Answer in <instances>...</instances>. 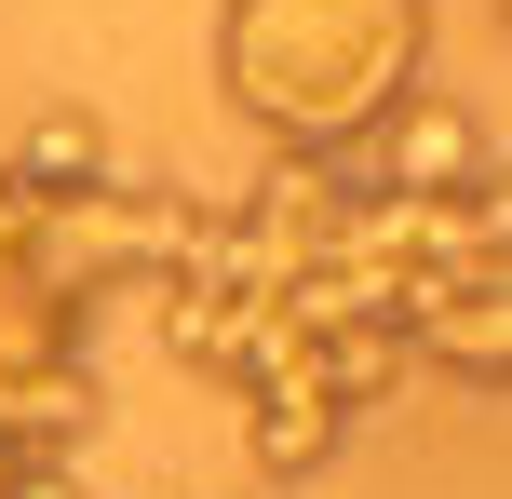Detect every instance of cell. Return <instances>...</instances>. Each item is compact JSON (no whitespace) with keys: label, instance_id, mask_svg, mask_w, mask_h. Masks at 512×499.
<instances>
[{"label":"cell","instance_id":"cell-7","mask_svg":"<svg viewBox=\"0 0 512 499\" xmlns=\"http://www.w3.org/2000/svg\"><path fill=\"white\" fill-rule=\"evenodd\" d=\"M310 378H324V405L337 419H364L378 392H405V324H337V338H310Z\"/></svg>","mask_w":512,"mask_h":499},{"label":"cell","instance_id":"cell-10","mask_svg":"<svg viewBox=\"0 0 512 499\" xmlns=\"http://www.w3.org/2000/svg\"><path fill=\"white\" fill-rule=\"evenodd\" d=\"M149 499H189V486H149Z\"/></svg>","mask_w":512,"mask_h":499},{"label":"cell","instance_id":"cell-3","mask_svg":"<svg viewBox=\"0 0 512 499\" xmlns=\"http://www.w3.org/2000/svg\"><path fill=\"white\" fill-rule=\"evenodd\" d=\"M391 324H405V365H445L459 392H499L512 378V284L499 270L486 284H418Z\"/></svg>","mask_w":512,"mask_h":499},{"label":"cell","instance_id":"cell-5","mask_svg":"<svg viewBox=\"0 0 512 499\" xmlns=\"http://www.w3.org/2000/svg\"><path fill=\"white\" fill-rule=\"evenodd\" d=\"M108 162H122V149H108V122H95L81 95H54V108H27V122H14L0 176H14L27 203H81V189H108Z\"/></svg>","mask_w":512,"mask_h":499},{"label":"cell","instance_id":"cell-1","mask_svg":"<svg viewBox=\"0 0 512 499\" xmlns=\"http://www.w3.org/2000/svg\"><path fill=\"white\" fill-rule=\"evenodd\" d=\"M432 0H230L216 14V81L283 162H337L418 95Z\"/></svg>","mask_w":512,"mask_h":499},{"label":"cell","instance_id":"cell-2","mask_svg":"<svg viewBox=\"0 0 512 499\" xmlns=\"http://www.w3.org/2000/svg\"><path fill=\"white\" fill-rule=\"evenodd\" d=\"M324 176H337V203H364V189H405V203H472V189H499V149H486V122H472L459 95H432V81H418V95L391 108L364 149H337Z\"/></svg>","mask_w":512,"mask_h":499},{"label":"cell","instance_id":"cell-9","mask_svg":"<svg viewBox=\"0 0 512 499\" xmlns=\"http://www.w3.org/2000/svg\"><path fill=\"white\" fill-rule=\"evenodd\" d=\"M243 499H297V486H243Z\"/></svg>","mask_w":512,"mask_h":499},{"label":"cell","instance_id":"cell-4","mask_svg":"<svg viewBox=\"0 0 512 499\" xmlns=\"http://www.w3.org/2000/svg\"><path fill=\"white\" fill-rule=\"evenodd\" d=\"M351 446V419L324 405V378H270V392H243V459H256V486H310L324 459Z\"/></svg>","mask_w":512,"mask_h":499},{"label":"cell","instance_id":"cell-6","mask_svg":"<svg viewBox=\"0 0 512 499\" xmlns=\"http://www.w3.org/2000/svg\"><path fill=\"white\" fill-rule=\"evenodd\" d=\"M95 419H108L95 365H27V378H0V459H81Z\"/></svg>","mask_w":512,"mask_h":499},{"label":"cell","instance_id":"cell-8","mask_svg":"<svg viewBox=\"0 0 512 499\" xmlns=\"http://www.w3.org/2000/svg\"><path fill=\"white\" fill-rule=\"evenodd\" d=\"M0 499H95L68 459H0Z\"/></svg>","mask_w":512,"mask_h":499}]
</instances>
